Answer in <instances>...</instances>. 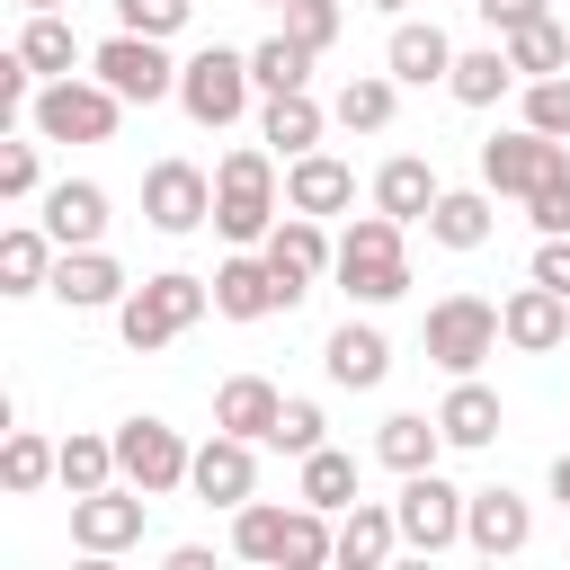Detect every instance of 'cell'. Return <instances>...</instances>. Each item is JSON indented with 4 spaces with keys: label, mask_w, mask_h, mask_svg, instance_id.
Returning a JSON list of instances; mask_svg holds the SVG:
<instances>
[{
    "label": "cell",
    "mask_w": 570,
    "mask_h": 570,
    "mask_svg": "<svg viewBox=\"0 0 570 570\" xmlns=\"http://www.w3.org/2000/svg\"><path fill=\"white\" fill-rule=\"evenodd\" d=\"M89 71H98L125 107H160V98H178V62L160 53V36H134V27L107 36V45L89 53Z\"/></svg>",
    "instance_id": "ba28073f"
},
{
    "label": "cell",
    "mask_w": 570,
    "mask_h": 570,
    "mask_svg": "<svg viewBox=\"0 0 570 570\" xmlns=\"http://www.w3.org/2000/svg\"><path fill=\"white\" fill-rule=\"evenodd\" d=\"M472 9H481V27H490V36H517V27H534V18H552L543 0H472Z\"/></svg>",
    "instance_id": "bcb514c9"
},
{
    "label": "cell",
    "mask_w": 570,
    "mask_h": 570,
    "mask_svg": "<svg viewBox=\"0 0 570 570\" xmlns=\"http://www.w3.org/2000/svg\"><path fill=\"white\" fill-rule=\"evenodd\" d=\"M36 178H45L36 142H9V151H0V196H9V205H27V196H36Z\"/></svg>",
    "instance_id": "ee69618b"
},
{
    "label": "cell",
    "mask_w": 570,
    "mask_h": 570,
    "mask_svg": "<svg viewBox=\"0 0 570 570\" xmlns=\"http://www.w3.org/2000/svg\"><path fill=\"white\" fill-rule=\"evenodd\" d=\"M321 365H330V383H338V392H374V383L392 374V338H383L374 321H347V330H330Z\"/></svg>",
    "instance_id": "ffe728a7"
},
{
    "label": "cell",
    "mask_w": 570,
    "mask_h": 570,
    "mask_svg": "<svg viewBox=\"0 0 570 570\" xmlns=\"http://www.w3.org/2000/svg\"><path fill=\"white\" fill-rule=\"evenodd\" d=\"M187 463H196V454H187V436H178L169 419H125V428H116V472H125L134 490L169 499V490L187 481Z\"/></svg>",
    "instance_id": "7c38bea8"
},
{
    "label": "cell",
    "mask_w": 570,
    "mask_h": 570,
    "mask_svg": "<svg viewBox=\"0 0 570 570\" xmlns=\"http://www.w3.org/2000/svg\"><path fill=\"white\" fill-rule=\"evenodd\" d=\"M45 232H53L62 249H98V240H107V187H98V178H62V187L45 196Z\"/></svg>",
    "instance_id": "7402d4cb"
},
{
    "label": "cell",
    "mask_w": 570,
    "mask_h": 570,
    "mask_svg": "<svg viewBox=\"0 0 570 570\" xmlns=\"http://www.w3.org/2000/svg\"><path fill=\"white\" fill-rule=\"evenodd\" d=\"M490 232H499L490 187H445V196H436V214H428V240H445V249H481Z\"/></svg>",
    "instance_id": "83f0119b"
},
{
    "label": "cell",
    "mask_w": 570,
    "mask_h": 570,
    "mask_svg": "<svg viewBox=\"0 0 570 570\" xmlns=\"http://www.w3.org/2000/svg\"><path fill=\"white\" fill-rule=\"evenodd\" d=\"M374 9H401V0H374Z\"/></svg>",
    "instance_id": "f907efd6"
},
{
    "label": "cell",
    "mask_w": 570,
    "mask_h": 570,
    "mask_svg": "<svg viewBox=\"0 0 570 570\" xmlns=\"http://www.w3.org/2000/svg\"><path fill=\"white\" fill-rule=\"evenodd\" d=\"M321 107H312V89H276L267 107H258V142H276L285 160H303V151H321Z\"/></svg>",
    "instance_id": "4316f807"
},
{
    "label": "cell",
    "mask_w": 570,
    "mask_h": 570,
    "mask_svg": "<svg viewBox=\"0 0 570 570\" xmlns=\"http://www.w3.org/2000/svg\"><path fill=\"white\" fill-rule=\"evenodd\" d=\"M267 9H285V0H267Z\"/></svg>",
    "instance_id": "816d5d0a"
},
{
    "label": "cell",
    "mask_w": 570,
    "mask_h": 570,
    "mask_svg": "<svg viewBox=\"0 0 570 570\" xmlns=\"http://www.w3.org/2000/svg\"><path fill=\"white\" fill-rule=\"evenodd\" d=\"M383 71H392V80H410V89L445 80V71H454L445 27H436V18H428V27H419V18H401V27H392V45H383Z\"/></svg>",
    "instance_id": "603a6c76"
},
{
    "label": "cell",
    "mask_w": 570,
    "mask_h": 570,
    "mask_svg": "<svg viewBox=\"0 0 570 570\" xmlns=\"http://www.w3.org/2000/svg\"><path fill=\"white\" fill-rule=\"evenodd\" d=\"M107 481H125L116 472V436H62V490L80 499V490H107Z\"/></svg>",
    "instance_id": "f35d334b"
},
{
    "label": "cell",
    "mask_w": 570,
    "mask_h": 570,
    "mask_svg": "<svg viewBox=\"0 0 570 570\" xmlns=\"http://www.w3.org/2000/svg\"><path fill=\"white\" fill-rule=\"evenodd\" d=\"M525 125L552 134V142H570V80H561V71H552V80H525Z\"/></svg>",
    "instance_id": "60d3db41"
},
{
    "label": "cell",
    "mask_w": 570,
    "mask_h": 570,
    "mask_svg": "<svg viewBox=\"0 0 570 570\" xmlns=\"http://www.w3.org/2000/svg\"><path fill=\"white\" fill-rule=\"evenodd\" d=\"M249 53H232V45H205V53H187L178 62V107L205 125V134H223V125H240V107H249Z\"/></svg>",
    "instance_id": "5b68a950"
},
{
    "label": "cell",
    "mask_w": 570,
    "mask_h": 570,
    "mask_svg": "<svg viewBox=\"0 0 570 570\" xmlns=\"http://www.w3.org/2000/svg\"><path fill=\"white\" fill-rule=\"evenodd\" d=\"M249 80H258V98H276V89H303V80H312V45H294V36L276 27L267 45H249Z\"/></svg>",
    "instance_id": "e575fe53"
},
{
    "label": "cell",
    "mask_w": 570,
    "mask_h": 570,
    "mask_svg": "<svg viewBox=\"0 0 570 570\" xmlns=\"http://www.w3.org/2000/svg\"><path fill=\"white\" fill-rule=\"evenodd\" d=\"M285 36L312 45V53H330L338 45V0H285Z\"/></svg>",
    "instance_id": "b9f144b4"
},
{
    "label": "cell",
    "mask_w": 570,
    "mask_h": 570,
    "mask_svg": "<svg viewBox=\"0 0 570 570\" xmlns=\"http://www.w3.org/2000/svg\"><path fill=\"white\" fill-rule=\"evenodd\" d=\"M508 45V62H517V80H552L561 62H570V36H561V18H534V27H517V36H499Z\"/></svg>",
    "instance_id": "836d02e7"
},
{
    "label": "cell",
    "mask_w": 570,
    "mask_h": 570,
    "mask_svg": "<svg viewBox=\"0 0 570 570\" xmlns=\"http://www.w3.org/2000/svg\"><path fill=\"white\" fill-rule=\"evenodd\" d=\"M436 445H445V428H436V419H419V410H392V419L374 428V454H383L392 472H428V463H436Z\"/></svg>",
    "instance_id": "4dcf8cb0"
},
{
    "label": "cell",
    "mask_w": 570,
    "mask_h": 570,
    "mask_svg": "<svg viewBox=\"0 0 570 570\" xmlns=\"http://www.w3.org/2000/svg\"><path fill=\"white\" fill-rule=\"evenodd\" d=\"M18 53L36 62V80H62V71L80 62V36H71V18H62V9H27V36H18Z\"/></svg>",
    "instance_id": "1f68e13d"
},
{
    "label": "cell",
    "mask_w": 570,
    "mask_h": 570,
    "mask_svg": "<svg viewBox=\"0 0 570 570\" xmlns=\"http://www.w3.org/2000/svg\"><path fill=\"white\" fill-rule=\"evenodd\" d=\"M330 116H338L347 134H383V125H392V71H365V80H347Z\"/></svg>",
    "instance_id": "74e56055"
},
{
    "label": "cell",
    "mask_w": 570,
    "mask_h": 570,
    "mask_svg": "<svg viewBox=\"0 0 570 570\" xmlns=\"http://www.w3.org/2000/svg\"><path fill=\"white\" fill-rule=\"evenodd\" d=\"M267 267H276L285 312H294V303H303L330 267H338V240L321 232V214H294V205H285V214H276V232H267Z\"/></svg>",
    "instance_id": "8fae6325"
},
{
    "label": "cell",
    "mask_w": 570,
    "mask_h": 570,
    "mask_svg": "<svg viewBox=\"0 0 570 570\" xmlns=\"http://www.w3.org/2000/svg\"><path fill=\"white\" fill-rule=\"evenodd\" d=\"M116 116H125V98H116L107 80H80V71L45 80V89H36V107H27V125H36L45 142H107V134H116Z\"/></svg>",
    "instance_id": "277c9868"
},
{
    "label": "cell",
    "mask_w": 570,
    "mask_h": 570,
    "mask_svg": "<svg viewBox=\"0 0 570 570\" xmlns=\"http://www.w3.org/2000/svg\"><path fill=\"white\" fill-rule=\"evenodd\" d=\"M436 196H445V187H436V169H428L419 151H401V160H383V169H374V205H383L392 223H428V214H436Z\"/></svg>",
    "instance_id": "d4e9b609"
},
{
    "label": "cell",
    "mask_w": 570,
    "mask_h": 570,
    "mask_svg": "<svg viewBox=\"0 0 570 570\" xmlns=\"http://www.w3.org/2000/svg\"><path fill=\"white\" fill-rule=\"evenodd\" d=\"M463 508H472V490H454L436 463H428V472H401V499H392L401 552H445V543H463Z\"/></svg>",
    "instance_id": "52a82bcc"
},
{
    "label": "cell",
    "mask_w": 570,
    "mask_h": 570,
    "mask_svg": "<svg viewBox=\"0 0 570 570\" xmlns=\"http://www.w3.org/2000/svg\"><path fill=\"white\" fill-rule=\"evenodd\" d=\"M187 9H196V0H116V18H125L134 36H178Z\"/></svg>",
    "instance_id": "7bdbcfd3"
},
{
    "label": "cell",
    "mask_w": 570,
    "mask_h": 570,
    "mask_svg": "<svg viewBox=\"0 0 570 570\" xmlns=\"http://www.w3.org/2000/svg\"><path fill=\"white\" fill-rule=\"evenodd\" d=\"M285 517H294V508L240 499V508H232V552H240V561H285Z\"/></svg>",
    "instance_id": "d590c367"
},
{
    "label": "cell",
    "mask_w": 570,
    "mask_h": 570,
    "mask_svg": "<svg viewBox=\"0 0 570 570\" xmlns=\"http://www.w3.org/2000/svg\"><path fill=\"white\" fill-rule=\"evenodd\" d=\"M27 9H62V0H27Z\"/></svg>",
    "instance_id": "681fc988"
},
{
    "label": "cell",
    "mask_w": 570,
    "mask_h": 570,
    "mask_svg": "<svg viewBox=\"0 0 570 570\" xmlns=\"http://www.w3.org/2000/svg\"><path fill=\"white\" fill-rule=\"evenodd\" d=\"M445 89H454L463 107H499V98L517 89V62H508V45H481V53H454V71H445Z\"/></svg>",
    "instance_id": "f546056e"
},
{
    "label": "cell",
    "mask_w": 570,
    "mask_h": 570,
    "mask_svg": "<svg viewBox=\"0 0 570 570\" xmlns=\"http://www.w3.org/2000/svg\"><path fill=\"white\" fill-rule=\"evenodd\" d=\"M525 214H534V232H570V169H561L552 187H534V196H525Z\"/></svg>",
    "instance_id": "f6af8a7d"
},
{
    "label": "cell",
    "mask_w": 570,
    "mask_h": 570,
    "mask_svg": "<svg viewBox=\"0 0 570 570\" xmlns=\"http://www.w3.org/2000/svg\"><path fill=\"white\" fill-rule=\"evenodd\" d=\"M338 294L347 303H401L410 294V223H392L383 205L374 214H356L347 232H338Z\"/></svg>",
    "instance_id": "6da1fadb"
},
{
    "label": "cell",
    "mask_w": 570,
    "mask_h": 570,
    "mask_svg": "<svg viewBox=\"0 0 570 570\" xmlns=\"http://www.w3.org/2000/svg\"><path fill=\"white\" fill-rule=\"evenodd\" d=\"M534 276H543L552 294H570V232H543V249H534Z\"/></svg>",
    "instance_id": "7dc6e473"
},
{
    "label": "cell",
    "mask_w": 570,
    "mask_h": 570,
    "mask_svg": "<svg viewBox=\"0 0 570 570\" xmlns=\"http://www.w3.org/2000/svg\"><path fill=\"white\" fill-rule=\"evenodd\" d=\"M499 330H508L517 356H552V347L570 338V294H552L543 276H525V285L499 303Z\"/></svg>",
    "instance_id": "9a60e30c"
},
{
    "label": "cell",
    "mask_w": 570,
    "mask_h": 570,
    "mask_svg": "<svg viewBox=\"0 0 570 570\" xmlns=\"http://www.w3.org/2000/svg\"><path fill=\"white\" fill-rule=\"evenodd\" d=\"M142 517H151V490H134V481H107V490H80L71 499V543L80 552H134L142 543Z\"/></svg>",
    "instance_id": "30bf717a"
},
{
    "label": "cell",
    "mask_w": 570,
    "mask_h": 570,
    "mask_svg": "<svg viewBox=\"0 0 570 570\" xmlns=\"http://www.w3.org/2000/svg\"><path fill=\"white\" fill-rule=\"evenodd\" d=\"M276 410H285V392H276L267 374H232V383L214 392V428H232V436H249V445H267Z\"/></svg>",
    "instance_id": "484cf974"
},
{
    "label": "cell",
    "mask_w": 570,
    "mask_h": 570,
    "mask_svg": "<svg viewBox=\"0 0 570 570\" xmlns=\"http://www.w3.org/2000/svg\"><path fill=\"white\" fill-rule=\"evenodd\" d=\"M45 481H62V445H45L36 428H18V436L0 445V490L27 499V490H45Z\"/></svg>",
    "instance_id": "d6a6232c"
},
{
    "label": "cell",
    "mask_w": 570,
    "mask_h": 570,
    "mask_svg": "<svg viewBox=\"0 0 570 570\" xmlns=\"http://www.w3.org/2000/svg\"><path fill=\"white\" fill-rule=\"evenodd\" d=\"M499 303H481V294H445V303H428V330H419V347L445 365V374H481V356H499Z\"/></svg>",
    "instance_id": "8992f818"
},
{
    "label": "cell",
    "mask_w": 570,
    "mask_h": 570,
    "mask_svg": "<svg viewBox=\"0 0 570 570\" xmlns=\"http://www.w3.org/2000/svg\"><path fill=\"white\" fill-rule=\"evenodd\" d=\"M294 499H312V508H330V517H338V508L356 499V463H347L338 445H312V454H303V490H294Z\"/></svg>",
    "instance_id": "8d00e7d4"
},
{
    "label": "cell",
    "mask_w": 570,
    "mask_h": 570,
    "mask_svg": "<svg viewBox=\"0 0 570 570\" xmlns=\"http://www.w3.org/2000/svg\"><path fill=\"white\" fill-rule=\"evenodd\" d=\"M53 258H62V240L45 223H9L0 232V294H45L53 285Z\"/></svg>",
    "instance_id": "cb8c5ba5"
},
{
    "label": "cell",
    "mask_w": 570,
    "mask_h": 570,
    "mask_svg": "<svg viewBox=\"0 0 570 570\" xmlns=\"http://www.w3.org/2000/svg\"><path fill=\"white\" fill-rule=\"evenodd\" d=\"M187 490H196L205 508H240V499L258 490V445L232 436V428H214V436L196 445V463H187Z\"/></svg>",
    "instance_id": "5bb4252c"
},
{
    "label": "cell",
    "mask_w": 570,
    "mask_h": 570,
    "mask_svg": "<svg viewBox=\"0 0 570 570\" xmlns=\"http://www.w3.org/2000/svg\"><path fill=\"white\" fill-rule=\"evenodd\" d=\"M552 499H561V508H570V454H561V463H552Z\"/></svg>",
    "instance_id": "c3c4849f"
},
{
    "label": "cell",
    "mask_w": 570,
    "mask_h": 570,
    "mask_svg": "<svg viewBox=\"0 0 570 570\" xmlns=\"http://www.w3.org/2000/svg\"><path fill=\"white\" fill-rule=\"evenodd\" d=\"M214 232L240 240V249L276 232V160H267L258 142L223 151V169H214Z\"/></svg>",
    "instance_id": "3957f363"
},
{
    "label": "cell",
    "mask_w": 570,
    "mask_h": 570,
    "mask_svg": "<svg viewBox=\"0 0 570 570\" xmlns=\"http://www.w3.org/2000/svg\"><path fill=\"white\" fill-rule=\"evenodd\" d=\"M436 428H445V445H490V436H499V392H490V383H472V374H454V392H445Z\"/></svg>",
    "instance_id": "f1b7e54d"
},
{
    "label": "cell",
    "mask_w": 570,
    "mask_h": 570,
    "mask_svg": "<svg viewBox=\"0 0 570 570\" xmlns=\"http://www.w3.org/2000/svg\"><path fill=\"white\" fill-rule=\"evenodd\" d=\"M321 428H330V419H321V401H285V410H276V428H267V445L303 463V454L321 445Z\"/></svg>",
    "instance_id": "ab89813d"
},
{
    "label": "cell",
    "mask_w": 570,
    "mask_h": 570,
    "mask_svg": "<svg viewBox=\"0 0 570 570\" xmlns=\"http://www.w3.org/2000/svg\"><path fill=\"white\" fill-rule=\"evenodd\" d=\"M285 205H294V214H347V205H356V169H347L338 151H303V160L285 169Z\"/></svg>",
    "instance_id": "44dd1931"
},
{
    "label": "cell",
    "mask_w": 570,
    "mask_h": 570,
    "mask_svg": "<svg viewBox=\"0 0 570 570\" xmlns=\"http://www.w3.org/2000/svg\"><path fill=\"white\" fill-rule=\"evenodd\" d=\"M392 552H401L392 499H347V508H338V570H383Z\"/></svg>",
    "instance_id": "d6986e66"
},
{
    "label": "cell",
    "mask_w": 570,
    "mask_h": 570,
    "mask_svg": "<svg viewBox=\"0 0 570 570\" xmlns=\"http://www.w3.org/2000/svg\"><path fill=\"white\" fill-rule=\"evenodd\" d=\"M463 543H472L481 561H508V552L534 543V508H525L517 490H472V508H463Z\"/></svg>",
    "instance_id": "2e32d148"
},
{
    "label": "cell",
    "mask_w": 570,
    "mask_h": 570,
    "mask_svg": "<svg viewBox=\"0 0 570 570\" xmlns=\"http://www.w3.org/2000/svg\"><path fill=\"white\" fill-rule=\"evenodd\" d=\"M45 294H53V303H71V312H107V303H125L134 285H125V267H116L107 249H62Z\"/></svg>",
    "instance_id": "e0dca14e"
},
{
    "label": "cell",
    "mask_w": 570,
    "mask_h": 570,
    "mask_svg": "<svg viewBox=\"0 0 570 570\" xmlns=\"http://www.w3.org/2000/svg\"><path fill=\"white\" fill-rule=\"evenodd\" d=\"M561 169H570V151H561L552 134H534V125L481 142V187H490V196H534V187H552Z\"/></svg>",
    "instance_id": "9c48e42d"
},
{
    "label": "cell",
    "mask_w": 570,
    "mask_h": 570,
    "mask_svg": "<svg viewBox=\"0 0 570 570\" xmlns=\"http://www.w3.org/2000/svg\"><path fill=\"white\" fill-rule=\"evenodd\" d=\"M205 312H214V276H178V267H169V276H142V285L116 303V330H125L134 356H151V347H169L178 330H196Z\"/></svg>",
    "instance_id": "7a4b0ae2"
},
{
    "label": "cell",
    "mask_w": 570,
    "mask_h": 570,
    "mask_svg": "<svg viewBox=\"0 0 570 570\" xmlns=\"http://www.w3.org/2000/svg\"><path fill=\"white\" fill-rule=\"evenodd\" d=\"M142 214H151V232H196V223H214V178L196 160H151L142 169Z\"/></svg>",
    "instance_id": "4fadbf2b"
},
{
    "label": "cell",
    "mask_w": 570,
    "mask_h": 570,
    "mask_svg": "<svg viewBox=\"0 0 570 570\" xmlns=\"http://www.w3.org/2000/svg\"><path fill=\"white\" fill-rule=\"evenodd\" d=\"M214 312H223V321H267V312H285V285H276L267 249H258V258L240 249V258L214 267Z\"/></svg>",
    "instance_id": "ac0fdd59"
}]
</instances>
